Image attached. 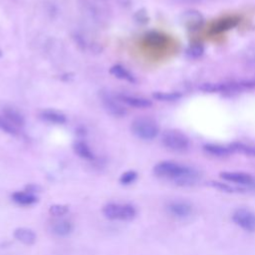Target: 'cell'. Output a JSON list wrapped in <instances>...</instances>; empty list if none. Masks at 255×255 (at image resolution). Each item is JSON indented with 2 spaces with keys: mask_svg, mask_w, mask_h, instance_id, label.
Returning a JSON list of instances; mask_svg holds the SVG:
<instances>
[{
  "mask_svg": "<svg viewBox=\"0 0 255 255\" xmlns=\"http://www.w3.org/2000/svg\"><path fill=\"white\" fill-rule=\"evenodd\" d=\"M153 173L181 186L192 185L199 178V173L195 168L171 160L157 162L153 166Z\"/></svg>",
  "mask_w": 255,
  "mask_h": 255,
  "instance_id": "6da1fadb",
  "label": "cell"
},
{
  "mask_svg": "<svg viewBox=\"0 0 255 255\" xmlns=\"http://www.w3.org/2000/svg\"><path fill=\"white\" fill-rule=\"evenodd\" d=\"M131 132L139 139L151 140L159 133L157 123L149 117H138L130 125Z\"/></svg>",
  "mask_w": 255,
  "mask_h": 255,
  "instance_id": "7a4b0ae2",
  "label": "cell"
},
{
  "mask_svg": "<svg viewBox=\"0 0 255 255\" xmlns=\"http://www.w3.org/2000/svg\"><path fill=\"white\" fill-rule=\"evenodd\" d=\"M103 214L110 220L131 221L136 216V208L129 203L109 202L104 205Z\"/></svg>",
  "mask_w": 255,
  "mask_h": 255,
  "instance_id": "3957f363",
  "label": "cell"
},
{
  "mask_svg": "<svg viewBox=\"0 0 255 255\" xmlns=\"http://www.w3.org/2000/svg\"><path fill=\"white\" fill-rule=\"evenodd\" d=\"M162 144L169 150L182 152L189 148V138L180 130L167 129L161 135Z\"/></svg>",
  "mask_w": 255,
  "mask_h": 255,
  "instance_id": "277c9868",
  "label": "cell"
},
{
  "mask_svg": "<svg viewBox=\"0 0 255 255\" xmlns=\"http://www.w3.org/2000/svg\"><path fill=\"white\" fill-rule=\"evenodd\" d=\"M233 222L248 232H255V212L249 208L240 207L232 213Z\"/></svg>",
  "mask_w": 255,
  "mask_h": 255,
  "instance_id": "5b68a950",
  "label": "cell"
},
{
  "mask_svg": "<svg viewBox=\"0 0 255 255\" xmlns=\"http://www.w3.org/2000/svg\"><path fill=\"white\" fill-rule=\"evenodd\" d=\"M101 99L106 111L114 117H124L127 113L125 107L121 104L122 102L108 92L101 94Z\"/></svg>",
  "mask_w": 255,
  "mask_h": 255,
  "instance_id": "8992f818",
  "label": "cell"
},
{
  "mask_svg": "<svg viewBox=\"0 0 255 255\" xmlns=\"http://www.w3.org/2000/svg\"><path fill=\"white\" fill-rule=\"evenodd\" d=\"M166 209L173 217L183 219L191 215L193 207L192 204L186 200H171L167 203Z\"/></svg>",
  "mask_w": 255,
  "mask_h": 255,
  "instance_id": "52a82bcc",
  "label": "cell"
},
{
  "mask_svg": "<svg viewBox=\"0 0 255 255\" xmlns=\"http://www.w3.org/2000/svg\"><path fill=\"white\" fill-rule=\"evenodd\" d=\"M220 177L226 181L233 182L239 185L244 186H251L255 184L254 177L247 173L242 171H223L220 173Z\"/></svg>",
  "mask_w": 255,
  "mask_h": 255,
  "instance_id": "ba28073f",
  "label": "cell"
},
{
  "mask_svg": "<svg viewBox=\"0 0 255 255\" xmlns=\"http://www.w3.org/2000/svg\"><path fill=\"white\" fill-rule=\"evenodd\" d=\"M142 43L144 46H146L149 49L152 50H161L163 49L167 44V38L165 35L159 33V32H148L144 35Z\"/></svg>",
  "mask_w": 255,
  "mask_h": 255,
  "instance_id": "9c48e42d",
  "label": "cell"
},
{
  "mask_svg": "<svg viewBox=\"0 0 255 255\" xmlns=\"http://www.w3.org/2000/svg\"><path fill=\"white\" fill-rule=\"evenodd\" d=\"M118 99L122 103H124L129 107L135 108V109H146L152 105L150 100H148L146 98L138 97V96H133V95L121 94L118 96Z\"/></svg>",
  "mask_w": 255,
  "mask_h": 255,
  "instance_id": "30bf717a",
  "label": "cell"
},
{
  "mask_svg": "<svg viewBox=\"0 0 255 255\" xmlns=\"http://www.w3.org/2000/svg\"><path fill=\"white\" fill-rule=\"evenodd\" d=\"M12 200L22 206H29L38 201V196L36 193H33L27 189L15 191L12 193Z\"/></svg>",
  "mask_w": 255,
  "mask_h": 255,
  "instance_id": "8fae6325",
  "label": "cell"
},
{
  "mask_svg": "<svg viewBox=\"0 0 255 255\" xmlns=\"http://www.w3.org/2000/svg\"><path fill=\"white\" fill-rule=\"evenodd\" d=\"M13 236L19 242L25 245H32L36 241V234L35 232L27 227H19L16 228L13 232Z\"/></svg>",
  "mask_w": 255,
  "mask_h": 255,
  "instance_id": "7c38bea8",
  "label": "cell"
},
{
  "mask_svg": "<svg viewBox=\"0 0 255 255\" xmlns=\"http://www.w3.org/2000/svg\"><path fill=\"white\" fill-rule=\"evenodd\" d=\"M40 117L47 123L56 124V125H63L67 122L66 116L56 110H44L41 112Z\"/></svg>",
  "mask_w": 255,
  "mask_h": 255,
  "instance_id": "4fadbf2b",
  "label": "cell"
},
{
  "mask_svg": "<svg viewBox=\"0 0 255 255\" xmlns=\"http://www.w3.org/2000/svg\"><path fill=\"white\" fill-rule=\"evenodd\" d=\"M203 149L214 156H218V157H224V156H228L233 150L231 149L230 145L226 146V145H221V144H217V143H207L203 145Z\"/></svg>",
  "mask_w": 255,
  "mask_h": 255,
  "instance_id": "5bb4252c",
  "label": "cell"
},
{
  "mask_svg": "<svg viewBox=\"0 0 255 255\" xmlns=\"http://www.w3.org/2000/svg\"><path fill=\"white\" fill-rule=\"evenodd\" d=\"M110 74L113 75L114 77L120 79V80H124L126 82H128V83H135V78L134 76L128 71L127 70L124 66L122 65H114L110 68Z\"/></svg>",
  "mask_w": 255,
  "mask_h": 255,
  "instance_id": "9a60e30c",
  "label": "cell"
},
{
  "mask_svg": "<svg viewBox=\"0 0 255 255\" xmlns=\"http://www.w3.org/2000/svg\"><path fill=\"white\" fill-rule=\"evenodd\" d=\"M73 228H74V226L71 221L66 220V219H61V220L54 222V224L52 226V231L57 236L65 237V236H68L70 233H72Z\"/></svg>",
  "mask_w": 255,
  "mask_h": 255,
  "instance_id": "2e32d148",
  "label": "cell"
},
{
  "mask_svg": "<svg viewBox=\"0 0 255 255\" xmlns=\"http://www.w3.org/2000/svg\"><path fill=\"white\" fill-rule=\"evenodd\" d=\"M73 148L75 153H77L81 158L86 160H93L95 158V154L92 151L91 147L87 144V142L83 140H77L73 144Z\"/></svg>",
  "mask_w": 255,
  "mask_h": 255,
  "instance_id": "e0dca14e",
  "label": "cell"
},
{
  "mask_svg": "<svg viewBox=\"0 0 255 255\" xmlns=\"http://www.w3.org/2000/svg\"><path fill=\"white\" fill-rule=\"evenodd\" d=\"M203 22L202 15L195 10H189L184 14V23L189 29H197Z\"/></svg>",
  "mask_w": 255,
  "mask_h": 255,
  "instance_id": "ac0fdd59",
  "label": "cell"
},
{
  "mask_svg": "<svg viewBox=\"0 0 255 255\" xmlns=\"http://www.w3.org/2000/svg\"><path fill=\"white\" fill-rule=\"evenodd\" d=\"M8 121H10L14 126H16L18 128H22L25 124V120L23 116L14 108H5L3 110L2 114Z\"/></svg>",
  "mask_w": 255,
  "mask_h": 255,
  "instance_id": "d6986e66",
  "label": "cell"
},
{
  "mask_svg": "<svg viewBox=\"0 0 255 255\" xmlns=\"http://www.w3.org/2000/svg\"><path fill=\"white\" fill-rule=\"evenodd\" d=\"M0 130L11 135H17L19 133V128L8 121L3 115H0Z\"/></svg>",
  "mask_w": 255,
  "mask_h": 255,
  "instance_id": "ffe728a7",
  "label": "cell"
},
{
  "mask_svg": "<svg viewBox=\"0 0 255 255\" xmlns=\"http://www.w3.org/2000/svg\"><path fill=\"white\" fill-rule=\"evenodd\" d=\"M237 20L233 19V18H228V19H222L220 21H218L216 24H214V26L212 27V31L214 33H219L222 31H225L227 29H230L231 27L235 26L237 24Z\"/></svg>",
  "mask_w": 255,
  "mask_h": 255,
  "instance_id": "44dd1931",
  "label": "cell"
},
{
  "mask_svg": "<svg viewBox=\"0 0 255 255\" xmlns=\"http://www.w3.org/2000/svg\"><path fill=\"white\" fill-rule=\"evenodd\" d=\"M152 97L158 101L171 102L181 98V94L178 92H155L152 94Z\"/></svg>",
  "mask_w": 255,
  "mask_h": 255,
  "instance_id": "7402d4cb",
  "label": "cell"
},
{
  "mask_svg": "<svg viewBox=\"0 0 255 255\" xmlns=\"http://www.w3.org/2000/svg\"><path fill=\"white\" fill-rule=\"evenodd\" d=\"M230 147L233 151H238L241 153H244L249 156H255V147L242 143V142H232L230 144Z\"/></svg>",
  "mask_w": 255,
  "mask_h": 255,
  "instance_id": "603a6c76",
  "label": "cell"
},
{
  "mask_svg": "<svg viewBox=\"0 0 255 255\" xmlns=\"http://www.w3.org/2000/svg\"><path fill=\"white\" fill-rule=\"evenodd\" d=\"M137 178V172L134 170H127L120 176V182L123 185H129Z\"/></svg>",
  "mask_w": 255,
  "mask_h": 255,
  "instance_id": "cb8c5ba5",
  "label": "cell"
},
{
  "mask_svg": "<svg viewBox=\"0 0 255 255\" xmlns=\"http://www.w3.org/2000/svg\"><path fill=\"white\" fill-rule=\"evenodd\" d=\"M49 212H50V214H52L56 217H60L69 212V206L66 204H59V203L53 204L50 206Z\"/></svg>",
  "mask_w": 255,
  "mask_h": 255,
  "instance_id": "d4e9b609",
  "label": "cell"
},
{
  "mask_svg": "<svg viewBox=\"0 0 255 255\" xmlns=\"http://www.w3.org/2000/svg\"><path fill=\"white\" fill-rule=\"evenodd\" d=\"M203 53V48L201 45H193L187 50V54L192 58H197Z\"/></svg>",
  "mask_w": 255,
  "mask_h": 255,
  "instance_id": "484cf974",
  "label": "cell"
},
{
  "mask_svg": "<svg viewBox=\"0 0 255 255\" xmlns=\"http://www.w3.org/2000/svg\"><path fill=\"white\" fill-rule=\"evenodd\" d=\"M2 56V52H1V50H0V57Z\"/></svg>",
  "mask_w": 255,
  "mask_h": 255,
  "instance_id": "4316f807",
  "label": "cell"
}]
</instances>
